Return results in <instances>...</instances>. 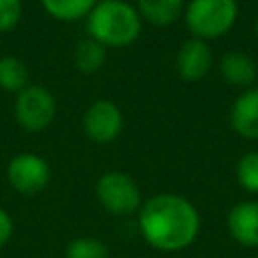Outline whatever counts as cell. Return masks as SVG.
<instances>
[{
  "mask_svg": "<svg viewBox=\"0 0 258 258\" xmlns=\"http://www.w3.org/2000/svg\"><path fill=\"white\" fill-rule=\"evenodd\" d=\"M236 177L238 183L250 191L258 194V151L244 153L236 163Z\"/></svg>",
  "mask_w": 258,
  "mask_h": 258,
  "instance_id": "e0dca14e",
  "label": "cell"
},
{
  "mask_svg": "<svg viewBox=\"0 0 258 258\" xmlns=\"http://www.w3.org/2000/svg\"><path fill=\"white\" fill-rule=\"evenodd\" d=\"M97 200L113 216H129L139 212L143 200L135 179L123 171H107L99 177L95 187Z\"/></svg>",
  "mask_w": 258,
  "mask_h": 258,
  "instance_id": "277c9868",
  "label": "cell"
},
{
  "mask_svg": "<svg viewBox=\"0 0 258 258\" xmlns=\"http://www.w3.org/2000/svg\"><path fill=\"white\" fill-rule=\"evenodd\" d=\"M177 73L183 81H200L202 77L208 75L210 67H212V50L206 44V40L200 38H189L185 40L179 50H177Z\"/></svg>",
  "mask_w": 258,
  "mask_h": 258,
  "instance_id": "ba28073f",
  "label": "cell"
},
{
  "mask_svg": "<svg viewBox=\"0 0 258 258\" xmlns=\"http://www.w3.org/2000/svg\"><path fill=\"white\" fill-rule=\"evenodd\" d=\"M105 46L93 38L81 40L75 48V64L83 73H95L105 64Z\"/></svg>",
  "mask_w": 258,
  "mask_h": 258,
  "instance_id": "9a60e30c",
  "label": "cell"
},
{
  "mask_svg": "<svg viewBox=\"0 0 258 258\" xmlns=\"http://www.w3.org/2000/svg\"><path fill=\"white\" fill-rule=\"evenodd\" d=\"M236 18V0H189L185 6V24L194 38L200 40H212L226 34Z\"/></svg>",
  "mask_w": 258,
  "mask_h": 258,
  "instance_id": "3957f363",
  "label": "cell"
},
{
  "mask_svg": "<svg viewBox=\"0 0 258 258\" xmlns=\"http://www.w3.org/2000/svg\"><path fill=\"white\" fill-rule=\"evenodd\" d=\"M87 30L103 46H127L141 32L139 12L123 0H101L87 16Z\"/></svg>",
  "mask_w": 258,
  "mask_h": 258,
  "instance_id": "7a4b0ae2",
  "label": "cell"
},
{
  "mask_svg": "<svg viewBox=\"0 0 258 258\" xmlns=\"http://www.w3.org/2000/svg\"><path fill=\"white\" fill-rule=\"evenodd\" d=\"M230 123L244 139H258V89H248L234 101Z\"/></svg>",
  "mask_w": 258,
  "mask_h": 258,
  "instance_id": "30bf717a",
  "label": "cell"
},
{
  "mask_svg": "<svg viewBox=\"0 0 258 258\" xmlns=\"http://www.w3.org/2000/svg\"><path fill=\"white\" fill-rule=\"evenodd\" d=\"M256 258H258V256H256Z\"/></svg>",
  "mask_w": 258,
  "mask_h": 258,
  "instance_id": "44dd1931",
  "label": "cell"
},
{
  "mask_svg": "<svg viewBox=\"0 0 258 258\" xmlns=\"http://www.w3.org/2000/svg\"><path fill=\"white\" fill-rule=\"evenodd\" d=\"M40 2L52 18L64 22H73L83 16H89V12L97 4V0H40Z\"/></svg>",
  "mask_w": 258,
  "mask_h": 258,
  "instance_id": "4fadbf2b",
  "label": "cell"
},
{
  "mask_svg": "<svg viewBox=\"0 0 258 258\" xmlns=\"http://www.w3.org/2000/svg\"><path fill=\"white\" fill-rule=\"evenodd\" d=\"M183 0H137V12L155 26H167L177 20Z\"/></svg>",
  "mask_w": 258,
  "mask_h": 258,
  "instance_id": "7c38bea8",
  "label": "cell"
},
{
  "mask_svg": "<svg viewBox=\"0 0 258 258\" xmlns=\"http://www.w3.org/2000/svg\"><path fill=\"white\" fill-rule=\"evenodd\" d=\"M14 113L18 123L26 131H42L54 119V113H56L54 97L44 87H38V85L26 87L18 93L14 101Z\"/></svg>",
  "mask_w": 258,
  "mask_h": 258,
  "instance_id": "5b68a950",
  "label": "cell"
},
{
  "mask_svg": "<svg viewBox=\"0 0 258 258\" xmlns=\"http://www.w3.org/2000/svg\"><path fill=\"white\" fill-rule=\"evenodd\" d=\"M254 30H256V36H258V18H256V22H254Z\"/></svg>",
  "mask_w": 258,
  "mask_h": 258,
  "instance_id": "ffe728a7",
  "label": "cell"
},
{
  "mask_svg": "<svg viewBox=\"0 0 258 258\" xmlns=\"http://www.w3.org/2000/svg\"><path fill=\"white\" fill-rule=\"evenodd\" d=\"M22 14L20 0H0V32L14 28Z\"/></svg>",
  "mask_w": 258,
  "mask_h": 258,
  "instance_id": "ac0fdd59",
  "label": "cell"
},
{
  "mask_svg": "<svg viewBox=\"0 0 258 258\" xmlns=\"http://www.w3.org/2000/svg\"><path fill=\"white\" fill-rule=\"evenodd\" d=\"M28 69L26 64L16 56H4L0 58V87L6 91L20 93L28 85Z\"/></svg>",
  "mask_w": 258,
  "mask_h": 258,
  "instance_id": "5bb4252c",
  "label": "cell"
},
{
  "mask_svg": "<svg viewBox=\"0 0 258 258\" xmlns=\"http://www.w3.org/2000/svg\"><path fill=\"white\" fill-rule=\"evenodd\" d=\"M6 177L12 189L24 196H34L48 185L50 167L44 157L36 153H20L10 159Z\"/></svg>",
  "mask_w": 258,
  "mask_h": 258,
  "instance_id": "8992f818",
  "label": "cell"
},
{
  "mask_svg": "<svg viewBox=\"0 0 258 258\" xmlns=\"http://www.w3.org/2000/svg\"><path fill=\"white\" fill-rule=\"evenodd\" d=\"M12 232H14V222L10 214L4 208H0V248L8 244V240L12 238Z\"/></svg>",
  "mask_w": 258,
  "mask_h": 258,
  "instance_id": "d6986e66",
  "label": "cell"
},
{
  "mask_svg": "<svg viewBox=\"0 0 258 258\" xmlns=\"http://www.w3.org/2000/svg\"><path fill=\"white\" fill-rule=\"evenodd\" d=\"M83 127L89 139L97 143H109L113 141L123 127V115L119 107L107 99L95 101L83 117Z\"/></svg>",
  "mask_w": 258,
  "mask_h": 258,
  "instance_id": "52a82bcc",
  "label": "cell"
},
{
  "mask_svg": "<svg viewBox=\"0 0 258 258\" xmlns=\"http://www.w3.org/2000/svg\"><path fill=\"white\" fill-rule=\"evenodd\" d=\"M220 73L230 85H250L256 79V62L244 52H228L220 60Z\"/></svg>",
  "mask_w": 258,
  "mask_h": 258,
  "instance_id": "8fae6325",
  "label": "cell"
},
{
  "mask_svg": "<svg viewBox=\"0 0 258 258\" xmlns=\"http://www.w3.org/2000/svg\"><path fill=\"white\" fill-rule=\"evenodd\" d=\"M230 236L248 248H258V202L236 204L226 218Z\"/></svg>",
  "mask_w": 258,
  "mask_h": 258,
  "instance_id": "9c48e42d",
  "label": "cell"
},
{
  "mask_svg": "<svg viewBox=\"0 0 258 258\" xmlns=\"http://www.w3.org/2000/svg\"><path fill=\"white\" fill-rule=\"evenodd\" d=\"M64 258H111V254L103 240L93 236H81L67 246Z\"/></svg>",
  "mask_w": 258,
  "mask_h": 258,
  "instance_id": "2e32d148",
  "label": "cell"
},
{
  "mask_svg": "<svg viewBox=\"0 0 258 258\" xmlns=\"http://www.w3.org/2000/svg\"><path fill=\"white\" fill-rule=\"evenodd\" d=\"M141 238L159 252L185 250L200 232L196 206L177 194H157L145 200L137 212Z\"/></svg>",
  "mask_w": 258,
  "mask_h": 258,
  "instance_id": "6da1fadb",
  "label": "cell"
}]
</instances>
